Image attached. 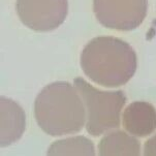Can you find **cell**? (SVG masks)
Masks as SVG:
<instances>
[{
  "mask_svg": "<svg viewBox=\"0 0 156 156\" xmlns=\"http://www.w3.org/2000/svg\"><path fill=\"white\" fill-rule=\"evenodd\" d=\"M148 0H93V10L102 26L119 31L136 29L147 16Z\"/></svg>",
  "mask_w": 156,
  "mask_h": 156,
  "instance_id": "cell-4",
  "label": "cell"
},
{
  "mask_svg": "<svg viewBox=\"0 0 156 156\" xmlns=\"http://www.w3.org/2000/svg\"><path fill=\"white\" fill-rule=\"evenodd\" d=\"M16 9L21 22L34 31L54 30L66 19L67 0H17Z\"/></svg>",
  "mask_w": 156,
  "mask_h": 156,
  "instance_id": "cell-5",
  "label": "cell"
},
{
  "mask_svg": "<svg viewBox=\"0 0 156 156\" xmlns=\"http://www.w3.org/2000/svg\"><path fill=\"white\" fill-rule=\"evenodd\" d=\"M144 155L146 156H156V133L144 145Z\"/></svg>",
  "mask_w": 156,
  "mask_h": 156,
  "instance_id": "cell-10",
  "label": "cell"
},
{
  "mask_svg": "<svg viewBox=\"0 0 156 156\" xmlns=\"http://www.w3.org/2000/svg\"><path fill=\"white\" fill-rule=\"evenodd\" d=\"M76 86L58 81L47 85L34 101L38 126L52 136L78 133L85 124L86 107Z\"/></svg>",
  "mask_w": 156,
  "mask_h": 156,
  "instance_id": "cell-2",
  "label": "cell"
},
{
  "mask_svg": "<svg viewBox=\"0 0 156 156\" xmlns=\"http://www.w3.org/2000/svg\"><path fill=\"white\" fill-rule=\"evenodd\" d=\"M101 156H137L141 154V145L136 139L122 130H116L105 136L98 144Z\"/></svg>",
  "mask_w": 156,
  "mask_h": 156,
  "instance_id": "cell-8",
  "label": "cell"
},
{
  "mask_svg": "<svg viewBox=\"0 0 156 156\" xmlns=\"http://www.w3.org/2000/svg\"><path fill=\"white\" fill-rule=\"evenodd\" d=\"M122 118L125 130L134 136H148L156 129V110L147 101H134L127 105Z\"/></svg>",
  "mask_w": 156,
  "mask_h": 156,
  "instance_id": "cell-6",
  "label": "cell"
},
{
  "mask_svg": "<svg viewBox=\"0 0 156 156\" xmlns=\"http://www.w3.org/2000/svg\"><path fill=\"white\" fill-rule=\"evenodd\" d=\"M47 155H95L94 145L86 136H73L54 142L47 151Z\"/></svg>",
  "mask_w": 156,
  "mask_h": 156,
  "instance_id": "cell-9",
  "label": "cell"
},
{
  "mask_svg": "<svg viewBox=\"0 0 156 156\" xmlns=\"http://www.w3.org/2000/svg\"><path fill=\"white\" fill-rule=\"evenodd\" d=\"M26 128V115L22 107L14 100L1 97V147L19 141Z\"/></svg>",
  "mask_w": 156,
  "mask_h": 156,
  "instance_id": "cell-7",
  "label": "cell"
},
{
  "mask_svg": "<svg viewBox=\"0 0 156 156\" xmlns=\"http://www.w3.org/2000/svg\"><path fill=\"white\" fill-rule=\"evenodd\" d=\"M81 67L94 83L108 88L125 85L136 73L137 57L129 44L113 36L92 38L81 54Z\"/></svg>",
  "mask_w": 156,
  "mask_h": 156,
  "instance_id": "cell-1",
  "label": "cell"
},
{
  "mask_svg": "<svg viewBox=\"0 0 156 156\" xmlns=\"http://www.w3.org/2000/svg\"><path fill=\"white\" fill-rule=\"evenodd\" d=\"M73 85L83 98L87 111L86 129L93 136H101L120 126V114L126 104L123 91H101L83 78H76Z\"/></svg>",
  "mask_w": 156,
  "mask_h": 156,
  "instance_id": "cell-3",
  "label": "cell"
}]
</instances>
